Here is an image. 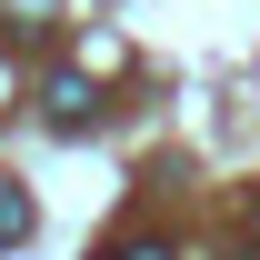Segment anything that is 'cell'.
<instances>
[{
    "label": "cell",
    "instance_id": "cell-1",
    "mask_svg": "<svg viewBox=\"0 0 260 260\" xmlns=\"http://www.w3.org/2000/svg\"><path fill=\"white\" fill-rule=\"evenodd\" d=\"M90 120V80H50V130H80Z\"/></svg>",
    "mask_w": 260,
    "mask_h": 260
},
{
    "label": "cell",
    "instance_id": "cell-2",
    "mask_svg": "<svg viewBox=\"0 0 260 260\" xmlns=\"http://www.w3.org/2000/svg\"><path fill=\"white\" fill-rule=\"evenodd\" d=\"M20 230H30V200H20V190H0V240H20Z\"/></svg>",
    "mask_w": 260,
    "mask_h": 260
},
{
    "label": "cell",
    "instance_id": "cell-3",
    "mask_svg": "<svg viewBox=\"0 0 260 260\" xmlns=\"http://www.w3.org/2000/svg\"><path fill=\"white\" fill-rule=\"evenodd\" d=\"M120 260H170V250H160V240H130V250H120Z\"/></svg>",
    "mask_w": 260,
    "mask_h": 260
},
{
    "label": "cell",
    "instance_id": "cell-4",
    "mask_svg": "<svg viewBox=\"0 0 260 260\" xmlns=\"http://www.w3.org/2000/svg\"><path fill=\"white\" fill-rule=\"evenodd\" d=\"M250 230H260V210H250Z\"/></svg>",
    "mask_w": 260,
    "mask_h": 260
}]
</instances>
